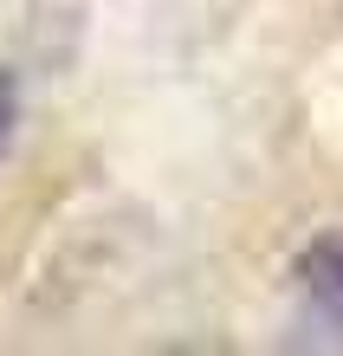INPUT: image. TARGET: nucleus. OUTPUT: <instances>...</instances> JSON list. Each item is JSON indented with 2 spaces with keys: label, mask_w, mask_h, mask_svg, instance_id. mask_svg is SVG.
I'll use <instances>...</instances> for the list:
<instances>
[{
  "label": "nucleus",
  "mask_w": 343,
  "mask_h": 356,
  "mask_svg": "<svg viewBox=\"0 0 343 356\" xmlns=\"http://www.w3.org/2000/svg\"><path fill=\"white\" fill-rule=\"evenodd\" d=\"M298 279H305L311 305L324 311V318H337V324H343V234L311 240L305 253H298Z\"/></svg>",
  "instance_id": "f257e3e1"
},
{
  "label": "nucleus",
  "mask_w": 343,
  "mask_h": 356,
  "mask_svg": "<svg viewBox=\"0 0 343 356\" xmlns=\"http://www.w3.org/2000/svg\"><path fill=\"white\" fill-rule=\"evenodd\" d=\"M13 117H19V97H13V78L0 72V149L13 143Z\"/></svg>",
  "instance_id": "f03ea898"
}]
</instances>
